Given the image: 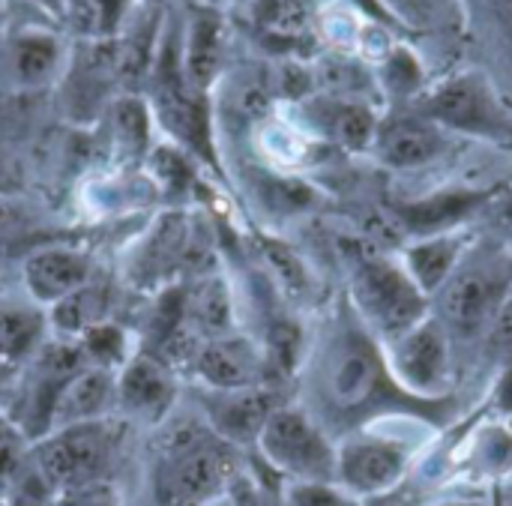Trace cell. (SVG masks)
<instances>
[{
  "label": "cell",
  "instance_id": "cell-31",
  "mask_svg": "<svg viewBox=\"0 0 512 506\" xmlns=\"http://www.w3.org/2000/svg\"><path fill=\"white\" fill-rule=\"evenodd\" d=\"M264 258H267L273 276L282 282V288H285L288 294H303V288H306V273H303L300 258H297L291 249H285V246H279V243H264Z\"/></svg>",
  "mask_w": 512,
  "mask_h": 506
},
{
  "label": "cell",
  "instance_id": "cell-7",
  "mask_svg": "<svg viewBox=\"0 0 512 506\" xmlns=\"http://www.w3.org/2000/svg\"><path fill=\"white\" fill-rule=\"evenodd\" d=\"M390 369L396 381L417 396H438L450 381V336L426 318L390 342Z\"/></svg>",
  "mask_w": 512,
  "mask_h": 506
},
{
  "label": "cell",
  "instance_id": "cell-38",
  "mask_svg": "<svg viewBox=\"0 0 512 506\" xmlns=\"http://www.w3.org/2000/svg\"><path fill=\"white\" fill-rule=\"evenodd\" d=\"M207 506H237L234 504V498H231V492L228 495H222V498H216V501H210Z\"/></svg>",
  "mask_w": 512,
  "mask_h": 506
},
{
  "label": "cell",
  "instance_id": "cell-29",
  "mask_svg": "<svg viewBox=\"0 0 512 506\" xmlns=\"http://www.w3.org/2000/svg\"><path fill=\"white\" fill-rule=\"evenodd\" d=\"M306 0H255V21L270 33H300L306 27Z\"/></svg>",
  "mask_w": 512,
  "mask_h": 506
},
{
  "label": "cell",
  "instance_id": "cell-11",
  "mask_svg": "<svg viewBox=\"0 0 512 506\" xmlns=\"http://www.w3.org/2000/svg\"><path fill=\"white\" fill-rule=\"evenodd\" d=\"M93 276V261L78 246L42 243L21 258V285L27 291V300H33L42 309H51Z\"/></svg>",
  "mask_w": 512,
  "mask_h": 506
},
{
  "label": "cell",
  "instance_id": "cell-20",
  "mask_svg": "<svg viewBox=\"0 0 512 506\" xmlns=\"http://www.w3.org/2000/svg\"><path fill=\"white\" fill-rule=\"evenodd\" d=\"M189 237L192 228L183 216H162L153 225V231L141 240V252L132 264V279L141 288H168L165 279H171V273L183 264Z\"/></svg>",
  "mask_w": 512,
  "mask_h": 506
},
{
  "label": "cell",
  "instance_id": "cell-39",
  "mask_svg": "<svg viewBox=\"0 0 512 506\" xmlns=\"http://www.w3.org/2000/svg\"><path fill=\"white\" fill-rule=\"evenodd\" d=\"M372 506H402V504H399V501H390V498H384V495H381V498H372Z\"/></svg>",
  "mask_w": 512,
  "mask_h": 506
},
{
  "label": "cell",
  "instance_id": "cell-12",
  "mask_svg": "<svg viewBox=\"0 0 512 506\" xmlns=\"http://www.w3.org/2000/svg\"><path fill=\"white\" fill-rule=\"evenodd\" d=\"M423 114L432 123L450 126V129H462V132H474V135H507V120L501 114V108L495 105L489 87L480 78H456L444 87H438L426 105Z\"/></svg>",
  "mask_w": 512,
  "mask_h": 506
},
{
  "label": "cell",
  "instance_id": "cell-2",
  "mask_svg": "<svg viewBox=\"0 0 512 506\" xmlns=\"http://www.w3.org/2000/svg\"><path fill=\"white\" fill-rule=\"evenodd\" d=\"M183 27H162L159 51L144 87V99L150 105L153 120L186 150L213 162V135H210V111L207 96L198 93L183 72Z\"/></svg>",
  "mask_w": 512,
  "mask_h": 506
},
{
  "label": "cell",
  "instance_id": "cell-23",
  "mask_svg": "<svg viewBox=\"0 0 512 506\" xmlns=\"http://www.w3.org/2000/svg\"><path fill=\"white\" fill-rule=\"evenodd\" d=\"M492 192H447V195H432L414 204L399 207V219L405 228L417 237H435V234H450L453 225L468 219L474 210H480Z\"/></svg>",
  "mask_w": 512,
  "mask_h": 506
},
{
  "label": "cell",
  "instance_id": "cell-13",
  "mask_svg": "<svg viewBox=\"0 0 512 506\" xmlns=\"http://www.w3.org/2000/svg\"><path fill=\"white\" fill-rule=\"evenodd\" d=\"M279 408L276 396L264 387L249 390H204L201 417L228 444H255L267 417Z\"/></svg>",
  "mask_w": 512,
  "mask_h": 506
},
{
  "label": "cell",
  "instance_id": "cell-18",
  "mask_svg": "<svg viewBox=\"0 0 512 506\" xmlns=\"http://www.w3.org/2000/svg\"><path fill=\"white\" fill-rule=\"evenodd\" d=\"M375 150L390 168H420L444 153V135L429 117H396L378 126Z\"/></svg>",
  "mask_w": 512,
  "mask_h": 506
},
{
  "label": "cell",
  "instance_id": "cell-15",
  "mask_svg": "<svg viewBox=\"0 0 512 506\" xmlns=\"http://www.w3.org/2000/svg\"><path fill=\"white\" fill-rule=\"evenodd\" d=\"M6 78L18 90H39L63 69V45L48 30H15L0 45Z\"/></svg>",
  "mask_w": 512,
  "mask_h": 506
},
{
  "label": "cell",
  "instance_id": "cell-8",
  "mask_svg": "<svg viewBox=\"0 0 512 506\" xmlns=\"http://www.w3.org/2000/svg\"><path fill=\"white\" fill-rule=\"evenodd\" d=\"M408 453L396 441L354 435L336 447V483L357 498L387 495L405 474Z\"/></svg>",
  "mask_w": 512,
  "mask_h": 506
},
{
  "label": "cell",
  "instance_id": "cell-42",
  "mask_svg": "<svg viewBox=\"0 0 512 506\" xmlns=\"http://www.w3.org/2000/svg\"><path fill=\"white\" fill-rule=\"evenodd\" d=\"M0 506H3V504H0Z\"/></svg>",
  "mask_w": 512,
  "mask_h": 506
},
{
  "label": "cell",
  "instance_id": "cell-41",
  "mask_svg": "<svg viewBox=\"0 0 512 506\" xmlns=\"http://www.w3.org/2000/svg\"><path fill=\"white\" fill-rule=\"evenodd\" d=\"M441 506H477V504H441Z\"/></svg>",
  "mask_w": 512,
  "mask_h": 506
},
{
  "label": "cell",
  "instance_id": "cell-36",
  "mask_svg": "<svg viewBox=\"0 0 512 506\" xmlns=\"http://www.w3.org/2000/svg\"><path fill=\"white\" fill-rule=\"evenodd\" d=\"M498 222H501V228L504 231H510L512 234V195L498 207Z\"/></svg>",
  "mask_w": 512,
  "mask_h": 506
},
{
  "label": "cell",
  "instance_id": "cell-21",
  "mask_svg": "<svg viewBox=\"0 0 512 506\" xmlns=\"http://www.w3.org/2000/svg\"><path fill=\"white\" fill-rule=\"evenodd\" d=\"M48 312L33 300H0V372L27 366L48 342Z\"/></svg>",
  "mask_w": 512,
  "mask_h": 506
},
{
  "label": "cell",
  "instance_id": "cell-5",
  "mask_svg": "<svg viewBox=\"0 0 512 506\" xmlns=\"http://www.w3.org/2000/svg\"><path fill=\"white\" fill-rule=\"evenodd\" d=\"M255 447L273 471L297 483H336V447L303 408L279 405Z\"/></svg>",
  "mask_w": 512,
  "mask_h": 506
},
{
  "label": "cell",
  "instance_id": "cell-4",
  "mask_svg": "<svg viewBox=\"0 0 512 506\" xmlns=\"http://www.w3.org/2000/svg\"><path fill=\"white\" fill-rule=\"evenodd\" d=\"M111 456L114 429L108 420L54 429L30 444V465L57 492V498L102 483Z\"/></svg>",
  "mask_w": 512,
  "mask_h": 506
},
{
  "label": "cell",
  "instance_id": "cell-17",
  "mask_svg": "<svg viewBox=\"0 0 512 506\" xmlns=\"http://www.w3.org/2000/svg\"><path fill=\"white\" fill-rule=\"evenodd\" d=\"M183 324L201 342L237 330L234 294L225 276L210 270V273L195 276L183 288Z\"/></svg>",
  "mask_w": 512,
  "mask_h": 506
},
{
  "label": "cell",
  "instance_id": "cell-33",
  "mask_svg": "<svg viewBox=\"0 0 512 506\" xmlns=\"http://www.w3.org/2000/svg\"><path fill=\"white\" fill-rule=\"evenodd\" d=\"M486 339H489V348H495L501 357H510L512 360V297L501 306V312L492 321Z\"/></svg>",
  "mask_w": 512,
  "mask_h": 506
},
{
  "label": "cell",
  "instance_id": "cell-37",
  "mask_svg": "<svg viewBox=\"0 0 512 506\" xmlns=\"http://www.w3.org/2000/svg\"><path fill=\"white\" fill-rule=\"evenodd\" d=\"M498 506H512V477L504 483V489L498 495Z\"/></svg>",
  "mask_w": 512,
  "mask_h": 506
},
{
  "label": "cell",
  "instance_id": "cell-10",
  "mask_svg": "<svg viewBox=\"0 0 512 506\" xmlns=\"http://www.w3.org/2000/svg\"><path fill=\"white\" fill-rule=\"evenodd\" d=\"M177 402V372L150 351H135L117 372V408L138 423L162 426Z\"/></svg>",
  "mask_w": 512,
  "mask_h": 506
},
{
  "label": "cell",
  "instance_id": "cell-9",
  "mask_svg": "<svg viewBox=\"0 0 512 506\" xmlns=\"http://www.w3.org/2000/svg\"><path fill=\"white\" fill-rule=\"evenodd\" d=\"M189 375L201 390H249L267 384L264 348L243 333H225L201 342Z\"/></svg>",
  "mask_w": 512,
  "mask_h": 506
},
{
  "label": "cell",
  "instance_id": "cell-16",
  "mask_svg": "<svg viewBox=\"0 0 512 506\" xmlns=\"http://www.w3.org/2000/svg\"><path fill=\"white\" fill-rule=\"evenodd\" d=\"M114 408H117V372H108L99 366H84L60 390L48 432L108 420V414Z\"/></svg>",
  "mask_w": 512,
  "mask_h": 506
},
{
  "label": "cell",
  "instance_id": "cell-22",
  "mask_svg": "<svg viewBox=\"0 0 512 506\" xmlns=\"http://www.w3.org/2000/svg\"><path fill=\"white\" fill-rule=\"evenodd\" d=\"M111 303H114L111 285L93 276L78 291H72L60 303L45 309L48 312V327L63 342H78L87 330L111 321Z\"/></svg>",
  "mask_w": 512,
  "mask_h": 506
},
{
  "label": "cell",
  "instance_id": "cell-30",
  "mask_svg": "<svg viewBox=\"0 0 512 506\" xmlns=\"http://www.w3.org/2000/svg\"><path fill=\"white\" fill-rule=\"evenodd\" d=\"M33 234H36V228H33L30 216L9 198H0V261H9L15 252H21V258H24L30 252L24 246V240Z\"/></svg>",
  "mask_w": 512,
  "mask_h": 506
},
{
  "label": "cell",
  "instance_id": "cell-28",
  "mask_svg": "<svg viewBox=\"0 0 512 506\" xmlns=\"http://www.w3.org/2000/svg\"><path fill=\"white\" fill-rule=\"evenodd\" d=\"M30 444L33 441L24 435V429L9 414H0V501L9 492V486L18 480V474L24 471Z\"/></svg>",
  "mask_w": 512,
  "mask_h": 506
},
{
  "label": "cell",
  "instance_id": "cell-1",
  "mask_svg": "<svg viewBox=\"0 0 512 506\" xmlns=\"http://www.w3.org/2000/svg\"><path fill=\"white\" fill-rule=\"evenodd\" d=\"M237 447L222 441L204 417H168L156 438V506H207L228 495Z\"/></svg>",
  "mask_w": 512,
  "mask_h": 506
},
{
  "label": "cell",
  "instance_id": "cell-14",
  "mask_svg": "<svg viewBox=\"0 0 512 506\" xmlns=\"http://www.w3.org/2000/svg\"><path fill=\"white\" fill-rule=\"evenodd\" d=\"M381 387V360L363 339H345L324 366V396L336 411H357Z\"/></svg>",
  "mask_w": 512,
  "mask_h": 506
},
{
  "label": "cell",
  "instance_id": "cell-6",
  "mask_svg": "<svg viewBox=\"0 0 512 506\" xmlns=\"http://www.w3.org/2000/svg\"><path fill=\"white\" fill-rule=\"evenodd\" d=\"M351 291L360 315L390 342L429 318V297L411 282L405 267L387 258H360L351 273Z\"/></svg>",
  "mask_w": 512,
  "mask_h": 506
},
{
  "label": "cell",
  "instance_id": "cell-25",
  "mask_svg": "<svg viewBox=\"0 0 512 506\" xmlns=\"http://www.w3.org/2000/svg\"><path fill=\"white\" fill-rule=\"evenodd\" d=\"M111 117H114L117 150L126 159H144L150 141V120H153L147 99L135 93H120L111 105Z\"/></svg>",
  "mask_w": 512,
  "mask_h": 506
},
{
  "label": "cell",
  "instance_id": "cell-34",
  "mask_svg": "<svg viewBox=\"0 0 512 506\" xmlns=\"http://www.w3.org/2000/svg\"><path fill=\"white\" fill-rule=\"evenodd\" d=\"M57 506H123L117 501V495L105 486V483H96V486H87V489H78L66 498H60Z\"/></svg>",
  "mask_w": 512,
  "mask_h": 506
},
{
  "label": "cell",
  "instance_id": "cell-19",
  "mask_svg": "<svg viewBox=\"0 0 512 506\" xmlns=\"http://www.w3.org/2000/svg\"><path fill=\"white\" fill-rule=\"evenodd\" d=\"M222 51H225V33H222L219 12L198 6L183 27L180 54H183L186 81L204 96L210 93V87L222 69Z\"/></svg>",
  "mask_w": 512,
  "mask_h": 506
},
{
  "label": "cell",
  "instance_id": "cell-27",
  "mask_svg": "<svg viewBox=\"0 0 512 506\" xmlns=\"http://www.w3.org/2000/svg\"><path fill=\"white\" fill-rule=\"evenodd\" d=\"M87 360V366H99L108 372H120L123 363L135 354L129 348V336L123 327H117L114 321H105L93 330H87L78 342H75Z\"/></svg>",
  "mask_w": 512,
  "mask_h": 506
},
{
  "label": "cell",
  "instance_id": "cell-26",
  "mask_svg": "<svg viewBox=\"0 0 512 506\" xmlns=\"http://www.w3.org/2000/svg\"><path fill=\"white\" fill-rule=\"evenodd\" d=\"M324 129L336 144L348 150H366L375 141L378 123H375V114L357 102H330Z\"/></svg>",
  "mask_w": 512,
  "mask_h": 506
},
{
  "label": "cell",
  "instance_id": "cell-32",
  "mask_svg": "<svg viewBox=\"0 0 512 506\" xmlns=\"http://www.w3.org/2000/svg\"><path fill=\"white\" fill-rule=\"evenodd\" d=\"M96 39H114L129 15V0H87Z\"/></svg>",
  "mask_w": 512,
  "mask_h": 506
},
{
  "label": "cell",
  "instance_id": "cell-35",
  "mask_svg": "<svg viewBox=\"0 0 512 506\" xmlns=\"http://www.w3.org/2000/svg\"><path fill=\"white\" fill-rule=\"evenodd\" d=\"M498 402H501V408L512 411V369L504 375V381L498 387Z\"/></svg>",
  "mask_w": 512,
  "mask_h": 506
},
{
  "label": "cell",
  "instance_id": "cell-40",
  "mask_svg": "<svg viewBox=\"0 0 512 506\" xmlns=\"http://www.w3.org/2000/svg\"><path fill=\"white\" fill-rule=\"evenodd\" d=\"M168 0H141V6H150V9H162Z\"/></svg>",
  "mask_w": 512,
  "mask_h": 506
},
{
  "label": "cell",
  "instance_id": "cell-3",
  "mask_svg": "<svg viewBox=\"0 0 512 506\" xmlns=\"http://www.w3.org/2000/svg\"><path fill=\"white\" fill-rule=\"evenodd\" d=\"M512 264L486 249L459 261L453 276L435 294V321L447 330L450 339L474 342L489 336L492 321L501 306L510 300Z\"/></svg>",
  "mask_w": 512,
  "mask_h": 506
},
{
  "label": "cell",
  "instance_id": "cell-24",
  "mask_svg": "<svg viewBox=\"0 0 512 506\" xmlns=\"http://www.w3.org/2000/svg\"><path fill=\"white\" fill-rule=\"evenodd\" d=\"M462 258H465V243L459 237L453 234L420 237L414 246L405 249V273L426 297H435Z\"/></svg>",
  "mask_w": 512,
  "mask_h": 506
}]
</instances>
